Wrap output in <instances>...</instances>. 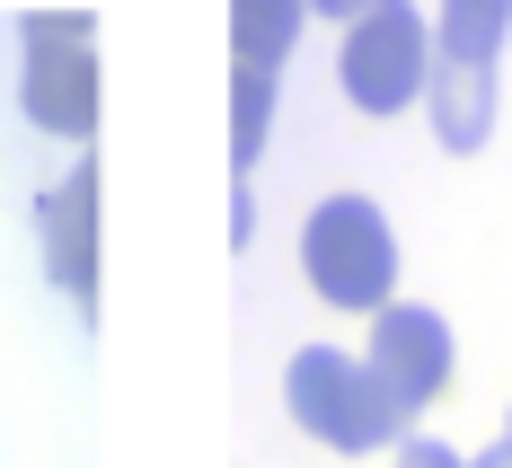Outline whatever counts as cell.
<instances>
[{"label":"cell","instance_id":"1","mask_svg":"<svg viewBox=\"0 0 512 468\" xmlns=\"http://www.w3.org/2000/svg\"><path fill=\"white\" fill-rule=\"evenodd\" d=\"M512 36V0H451L433 9V133L442 151H486L495 142V53Z\"/></svg>","mask_w":512,"mask_h":468},{"label":"cell","instance_id":"2","mask_svg":"<svg viewBox=\"0 0 512 468\" xmlns=\"http://www.w3.org/2000/svg\"><path fill=\"white\" fill-rule=\"evenodd\" d=\"M301 274L327 310L380 318L389 292H398V230L371 195H327V204L301 221Z\"/></svg>","mask_w":512,"mask_h":468},{"label":"cell","instance_id":"3","mask_svg":"<svg viewBox=\"0 0 512 468\" xmlns=\"http://www.w3.org/2000/svg\"><path fill=\"white\" fill-rule=\"evenodd\" d=\"M27 62H18V106L36 133L89 142L98 133V18L89 9H27Z\"/></svg>","mask_w":512,"mask_h":468},{"label":"cell","instance_id":"4","mask_svg":"<svg viewBox=\"0 0 512 468\" xmlns=\"http://www.w3.org/2000/svg\"><path fill=\"white\" fill-rule=\"evenodd\" d=\"M283 407H292V424H301L309 442H327V451H345V460L389 451L398 424H407L380 398V380L362 371V354H345V345H301L292 371H283Z\"/></svg>","mask_w":512,"mask_h":468},{"label":"cell","instance_id":"5","mask_svg":"<svg viewBox=\"0 0 512 468\" xmlns=\"http://www.w3.org/2000/svg\"><path fill=\"white\" fill-rule=\"evenodd\" d=\"M336 80L362 115H407L433 80V18L415 0H371L345 18V53H336Z\"/></svg>","mask_w":512,"mask_h":468},{"label":"cell","instance_id":"6","mask_svg":"<svg viewBox=\"0 0 512 468\" xmlns=\"http://www.w3.org/2000/svg\"><path fill=\"white\" fill-rule=\"evenodd\" d=\"M362 371L380 380V398H389L398 416L442 407V398H451V380H460L451 318L424 310V301H389V310L371 318V336H362Z\"/></svg>","mask_w":512,"mask_h":468},{"label":"cell","instance_id":"7","mask_svg":"<svg viewBox=\"0 0 512 468\" xmlns=\"http://www.w3.org/2000/svg\"><path fill=\"white\" fill-rule=\"evenodd\" d=\"M301 0H239L230 9V159L256 168L265 151V124H274V80H283V53L301 36Z\"/></svg>","mask_w":512,"mask_h":468},{"label":"cell","instance_id":"8","mask_svg":"<svg viewBox=\"0 0 512 468\" xmlns=\"http://www.w3.org/2000/svg\"><path fill=\"white\" fill-rule=\"evenodd\" d=\"M36 239H45V274L62 283V301H98V168L71 159L36 204Z\"/></svg>","mask_w":512,"mask_h":468},{"label":"cell","instance_id":"9","mask_svg":"<svg viewBox=\"0 0 512 468\" xmlns=\"http://www.w3.org/2000/svg\"><path fill=\"white\" fill-rule=\"evenodd\" d=\"M398 468H468V460L451 442H433V433H407V442H398Z\"/></svg>","mask_w":512,"mask_h":468},{"label":"cell","instance_id":"10","mask_svg":"<svg viewBox=\"0 0 512 468\" xmlns=\"http://www.w3.org/2000/svg\"><path fill=\"white\" fill-rule=\"evenodd\" d=\"M468 468H512V433H504V442H486V451H477Z\"/></svg>","mask_w":512,"mask_h":468}]
</instances>
